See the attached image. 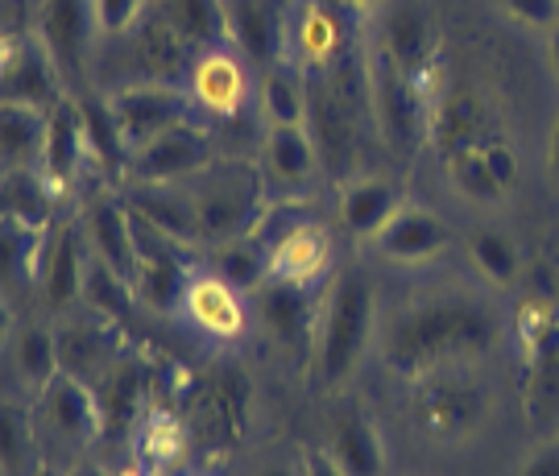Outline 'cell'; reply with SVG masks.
<instances>
[{
	"instance_id": "d4e9b609",
	"label": "cell",
	"mask_w": 559,
	"mask_h": 476,
	"mask_svg": "<svg viewBox=\"0 0 559 476\" xmlns=\"http://www.w3.org/2000/svg\"><path fill=\"white\" fill-rule=\"evenodd\" d=\"M378 50L399 62L406 75H419L436 62V25L419 0H390L378 21Z\"/></svg>"
},
{
	"instance_id": "7402d4cb",
	"label": "cell",
	"mask_w": 559,
	"mask_h": 476,
	"mask_svg": "<svg viewBox=\"0 0 559 476\" xmlns=\"http://www.w3.org/2000/svg\"><path fill=\"white\" fill-rule=\"evenodd\" d=\"M406 195H402V182L394 175H353V179L340 182L336 195V219L340 228L357 245H373L381 228L394 219Z\"/></svg>"
},
{
	"instance_id": "30bf717a",
	"label": "cell",
	"mask_w": 559,
	"mask_h": 476,
	"mask_svg": "<svg viewBox=\"0 0 559 476\" xmlns=\"http://www.w3.org/2000/svg\"><path fill=\"white\" fill-rule=\"evenodd\" d=\"M87 274H92V249L83 237V224L80 219H59L41 245L38 282H34L41 290V302L59 319L75 316L87 298Z\"/></svg>"
},
{
	"instance_id": "e0dca14e",
	"label": "cell",
	"mask_w": 559,
	"mask_h": 476,
	"mask_svg": "<svg viewBox=\"0 0 559 476\" xmlns=\"http://www.w3.org/2000/svg\"><path fill=\"white\" fill-rule=\"evenodd\" d=\"M452 245V228L443 224L431 207L423 203H402L394 219L373 237V253L390 265H402V270H419V265H431L440 261Z\"/></svg>"
},
{
	"instance_id": "3957f363",
	"label": "cell",
	"mask_w": 559,
	"mask_h": 476,
	"mask_svg": "<svg viewBox=\"0 0 559 476\" xmlns=\"http://www.w3.org/2000/svg\"><path fill=\"white\" fill-rule=\"evenodd\" d=\"M493 390L468 369H440L431 378L415 381V423L436 443H468L493 418Z\"/></svg>"
},
{
	"instance_id": "83f0119b",
	"label": "cell",
	"mask_w": 559,
	"mask_h": 476,
	"mask_svg": "<svg viewBox=\"0 0 559 476\" xmlns=\"http://www.w3.org/2000/svg\"><path fill=\"white\" fill-rule=\"evenodd\" d=\"M92 166L87 154V138H83L80 99L67 96L59 108H50V133H46V158H41V175L55 182V191L67 195L80 175Z\"/></svg>"
},
{
	"instance_id": "f6af8a7d",
	"label": "cell",
	"mask_w": 559,
	"mask_h": 476,
	"mask_svg": "<svg viewBox=\"0 0 559 476\" xmlns=\"http://www.w3.org/2000/svg\"><path fill=\"white\" fill-rule=\"evenodd\" d=\"M543 170H547V182L559 191V112L547 124V150H543Z\"/></svg>"
},
{
	"instance_id": "2e32d148",
	"label": "cell",
	"mask_w": 559,
	"mask_h": 476,
	"mask_svg": "<svg viewBox=\"0 0 559 476\" xmlns=\"http://www.w3.org/2000/svg\"><path fill=\"white\" fill-rule=\"evenodd\" d=\"M191 274H195L191 249L158 237L154 228H145L138 219V270H133V286H138L141 302L150 311H162V316L179 311L182 290H187Z\"/></svg>"
},
{
	"instance_id": "f546056e",
	"label": "cell",
	"mask_w": 559,
	"mask_h": 476,
	"mask_svg": "<svg viewBox=\"0 0 559 476\" xmlns=\"http://www.w3.org/2000/svg\"><path fill=\"white\" fill-rule=\"evenodd\" d=\"M4 224H17L25 233L46 237L59 224V191L41 170H4Z\"/></svg>"
},
{
	"instance_id": "f907efd6",
	"label": "cell",
	"mask_w": 559,
	"mask_h": 476,
	"mask_svg": "<svg viewBox=\"0 0 559 476\" xmlns=\"http://www.w3.org/2000/svg\"><path fill=\"white\" fill-rule=\"evenodd\" d=\"M547 62H551V71H556V80H559V25L547 34Z\"/></svg>"
},
{
	"instance_id": "d6986e66",
	"label": "cell",
	"mask_w": 559,
	"mask_h": 476,
	"mask_svg": "<svg viewBox=\"0 0 559 476\" xmlns=\"http://www.w3.org/2000/svg\"><path fill=\"white\" fill-rule=\"evenodd\" d=\"M80 224L92 258L108 265L112 274L133 282V270H138V216H133L129 199L92 195L87 207H83Z\"/></svg>"
},
{
	"instance_id": "603a6c76",
	"label": "cell",
	"mask_w": 559,
	"mask_h": 476,
	"mask_svg": "<svg viewBox=\"0 0 559 476\" xmlns=\"http://www.w3.org/2000/svg\"><path fill=\"white\" fill-rule=\"evenodd\" d=\"M448 182L464 203L498 207L514 187V154L493 138L485 145L456 150V154H448Z\"/></svg>"
},
{
	"instance_id": "7dc6e473",
	"label": "cell",
	"mask_w": 559,
	"mask_h": 476,
	"mask_svg": "<svg viewBox=\"0 0 559 476\" xmlns=\"http://www.w3.org/2000/svg\"><path fill=\"white\" fill-rule=\"evenodd\" d=\"M108 476H158V473H154V468H150V464L138 456V452H129V456L120 460V464H112V473H108Z\"/></svg>"
},
{
	"instance_id": "c3c4849f",
	"label": "cell",
	"mask_w": 559,
	"mask_h": 476,
	"mask_svg": "<svg viewBox=\"0 0 559 476\" xmlns=\"http://www.w3.org/2000/svg\"><path fill=\"white\" fill-rule=\"evenodd\" d=\"M253 476H302L299 460L290 464V460H265L261 468H253Z\"/></svg>"
},
{
	"instance_id": "681fc988",
	"label": "cell",
	"mask_w": 559,
	"mask_h": 476,
	"mask_svg": "<svg viewBox=\"0 0 559 476\" xmlns=\"http://www.w3.org/2000/svg\"><path fill=\"white\" fill-rule=\"evenodd\" d=\"M62 476H108V473H104L96 460H80V464H71Z\"/></svg>"
},
{
	"instance_id": "836d02e7",
	"label": "cell",
	"mask_w": 559,
	"mask_h": 476,
	"mask_svg": "<svg viewBox=\"0 0 559 476\" xmlns=\"http://www.w3.org/2000/svg\"><path fill=\"white\" fill-rule=\"evenodd\" d=\"M258 108L265 124H307L311 87L299 62H278V67L258 71Z\"/></svg>"
},
{
	"instance_id": "1f68e13d",
	"label": "cell",
	"mask_w": 559,
	"mask_h": 476,
	"mask_svg": "<svg viewBox=\"0 0 559 476\" xmlns=\"http://www.w3.org/2000/svg\"><path fill=\"white\" fill-rule=\"evenodd\" d=\"M96 394H100V410H104V431L117 436L124 427H133L150 406H145V394H150V373L145 365L133 357H120L100 381H96Z\"/></svg>"
},
{
	"instance_id": "d6a6232c",
	"label": "cell",
	"mask_w": 559,
	"mask_h": 476,
	"mask_svg": "<svg viewBox=\"0 0 559 476\" xmlns=\"http://www.w3.org/2000/svg\"><path fill=\"white\" fill-rule=\"evenodd\" d=\"M46 133H50V112L25 108V104H4L0 108V162H4V170H41Z\"/></svg>"
},
{
	"instance_id": "7a4b0ae2",
	"label": "cell",
	"mask_w": 559,
	"mask_h": 476,
	"mask_svg": "<svg viewBox=\"0 0 559 476\" xmlns=\"http://www.w3.org/2000/svg\"><path fill=\"white\" fill-rule=\"evenodd\" d=\"M381 295L365 270H340L320 295L311 365L328 394H340L360 373V365L378 348Z\"/></svg>"
},
{
	"instance_id": "44dd1931",
	"label": "cell",
	"mask_w": 559,
	"mask_h": 476,
	"mask_svg": "<svg viewBox=\"0 0 559 476\" xmlns=\"http://www.w3.org/2000/svg\"><path fill=\"white\" fill-rule=\"evenodd\" d=\"M261 170H265V182L274 191H282V195H302L323 170L320 145L311 138V129L307 124H265Z\"/></svg>"
},
{
	"instance_id": "4316f807",
	"label": "cell",
	"mask_w": 559,
	"mask_h": 476,
	"mask_svg": "<svg viewBox=\"0 0 559 476\" xmlns=\"http://www.w3.org/2000/svg\"><path fill=\"white\" fill-rule=\"evenodd\" d=\"M129 199L133 216L154 228L158 237L175 240L182 249H200L203 245V228H200V212H195V199L187 187H138Z\"/></svg>"
},
{
	"instance_id": "9a60e30c",
	"label": "cell",
	"mask_w": 559,
	"mask_h": 476,
	"mask_svg": "<svg viewBox=\"0 0 559 476\" xmlns=\"http://www.w3.org/2000/svg\"><path fill=\"white\" fill-rule=\"evenodd\" d=\"M38 418L50 436L67 439L71 448H96L108 431H104V410H100V394L92 381L75 378L62 369L59 378L50 381L38 397Z\"/></svg>"
},
{
	"instance_id": "e575fe53",
	"label": "cell",
	"mask_w": 559,
	"mask_h": 476,
	"mask_svg": "<svg viewBox=\"0 0 559 476\" xmlns=\"http://www.w3.org/2000/svg\"><path fill=\"white\" fill-rule=\"evenodd\" d=\"M9 365H13V378L38 397L62 373L55 328L50 323H21L13 344H9Z\"/></svg>"
},
{
	"instance_id": "6da1fadb",
	"label": "cell",
	"mask_w": 559,
	"mask_h": 476,
	"mask_svg": "<svg viewBox=\"0 0 559 476\" xmlns=\"http://www.w3.org/2000/svg\"><path fill=\"white\" fill-rule=\"evenodd\" d=\"M506 340L498 307L468 290H431L402 302L390 319H381L378 357L385 373L402 381H423L440 369L477 365L498 353Z\"/></svg>"
},
{
	"instance_id": "277c9868",
	"label": "cell",
	"mask_w": 559,
	"mask_h": 476,
	"mask_svg": "<svg viewBox=\"0 0 559 476\" xmlns=\"http://www.w3.org/2000/svg\"><path fill=\"white\" fill-rule=\"evenodd\" d=\"M265 170L249 162H224L212 166L203 179L187 182L200 212L203 245H221L233 237H258L261 233V195H265Z\"/></svg>"
},
{
	"instance_id": "ac0fdd59",
	"label": "cell",
	"mask_w": 559,
	"mask_h": 476,
	"mask_svg": "<svg viewBox=\"0 0 559 476\" xmlns=\"http://www.w3.org/2000/svg\"><path fill=\"white\" fill-rule=\"evenodd\" d=\"M249 298H253V319L265 328V336L274 340L278 348H286V353H311L316 319H320V302L311 298V290L270 278Z\"/></svg>"
},
{
	"instance_id": "8992f818",
	"label": "cell",
	"mask_w": 559,
	"mask_h": 476,
	"mask_svg": "<svg viewBox=\"0 0 559 476\" xmlns=\"http://www.w3.org/2000/svg\"><path fill=\"white\" fill-rule=\"evenodd\" d=\"M117 129L124 145H129V158L145 150L154 138L179 129L187 120H195V99L182 83H117L112 92H104Z\"/></svg>"
},
{
	"instance_id": "4dcf8cb0",
	"label": "cell",
	"mask_w": 559,
	"mask_h": 476,
	"mask_svg": "<svg viewBox=\"0 0 559 476\" xmlns=\"http://www.w3.org/2000/svg\"><path fill=\"white\" fill-rule=\"evenodd\" d=\"M485 104L477 96H468V92H456V87H448L436 104H431V117H427V141L443 150V158L448 154H456V150H468V145H485Z\"/></svg>"
},
{
	"instance_id": "ab89813d",
	"label": "cell",
	"mask_w": 559,
	"mask_h": 476,
	"mask_svg": "<svg viewBox=\"0 0 559 476\" xmlns=\"http://www.w3.org/2000/svg\"><path fill=\"white\" fill-rule=\"evenodd\" d=\"M514 340H519V353L531 365H539L556 353L559 344V307L551 298H522L519 311H514Z\"/></svg>"
},
{
	"instance_id": "b9f144b4",
	"label": "cell",
	"mask_w": 559,
	"mask_h": 476,
	"mask_svg": "<svg viewBox=\"0 0 559 476\" xmlns=\"http://www.w3.org/2000/svg\"><path fill=\"white\" fill-rule=\"evenodd\" d=\"M154 9V0H96V21H100V38L120 41L124 34H133L145 13Z\"/></svg>"
},
{
	"instance_id": "cb8c5ba5",
	"label": "cell",
	"mask_w": 559,
	"mask_h": 476,
	"mask_svg": "<svg viewBox=\"0 0 559 476\" xmlns=\"http://www.w3.org/2000/svg\"><path fill=\"white\" fill-rule=\"evenodd\" d=\"M55 336H59L62 369L83 381H92V385L124 357L112 323L100 316H80V311H75V316H62L59 323H55Z\"/></svg>"
},
{
	"instance_id": "8fae6325",
	"label": "cell",
	"mask_w": 559,
	"mask_h": 476,
	"mask_svg": "<svg viewBox=\"0 0 559 476\" xmlns=\"http://www.w3.org/2000/svg\"><path fill=\"white\" fill-rule=\"evenodd\" d=\"M253 62L245 59L240 50H233L228 41L221 46H203L191 59V71H187V92L195 99V108L207 112L216 120H237L249 99H253Z\"/></svg>"
},
{
	"instance_id": "f35d334b",
	"label": "cell",
	"mask_w": 559,
	"mask_h": 476,
	"mask_svg": "<svg viewBox=\"0 0 559 476\" xmlns=\"http://www.w3.org/2000/svg\"><path fill=\"white\" fill-rule=\"evenodd\" d=\"M212 270L224 282H233L240 295H253L258 286L270 282V253L261 237H233L212 245Z\"/></svg>"
},
{
	"instance_id": "4fadbf2b",
	"label": "cell",
	"mask_w": 559,
	"mask_h": 476,
	"mask_svg": "<svg viewBox=\"0 0 559 476\" xmlns=\"http://www.w3.org/2000/svg\"><path fill=\"white\" fill-rule=\"evenodd\" d=\"M179 316L200 336L216 340V344H237L253 323V307H249V295H240L233 282H224L212 265H203L187 278Z\"/></svg>"
},
{
	"instance_id": "d590c367",
	"label": "cell",
	"mask_w": 559,
	"mask_h": 476,
	"mask_svg": "<svg viewBox=\"0 0 559 476\" xmlns=\"http://www.w3.org/2000/svg\"><path fill=\"white\" fill-rule=\"evenodd\" d=\"M468 265L480 274L485 286H493V290H514L522 282V245L510 233H501V228H489V224H480L473 228V237H468Z\"/></svg>"
},
{
	"instance_id": "9c48e42d",
	"label": "cell",
	"mask_w": 559,
	"mask_h": 476,
	"mask_svg": "<svg viewBox=\"0 0 559 476\" xmlns=\"http://www.w3.org/2000/svg\"><path fill=\"white\" fill-rule=\"evenodd\" d=\"M71 96V87L62 80L55 55L41 46V38L29 34H9L0 50V99L4 104H25V108H59Z\"/></svg>"
},
{
	"instance_id": "f1b7e54d",
	"label": "cell",
	"mask_w": 559,
	"mask_h": 476,
	"mask_svg": "<svg viewBox=\"0 0 559 476\" xmlns=\"http://www.w3.org/2000/svg\"><path fill=\"white\" fill-rule=\"evenodd\" d=\"M133 452L158 476H175L191 460V427H187V418L179 410H170V406H150L138 423Z\"/></svg>"
},
{
	"instance_id": "74e56055",
	"label": "cell",
	"mask_w": 559,
	"mask_h": 476,
	"mask_svg": "<svg viewBox=\"0 0 559 476\" xmlns=\"http://www.w3.org/2000/svg\"><path fill=\"white\" fill-rule=\"evenodd\" d=\"M158 13L191 50L224 41V4L221 0H154Z\"/></svg>"
},
{
	"instance_id": "60d3db41",
	"label": "cell",
	"mask_w": 559,
	"mask_h": 476,
	"mask_svg": "<svg viewBox=\"0 0 559 476\" xmlns=\"http://www.w3.org/2000/svg\"><path fill=\"white\" fill-rule=\"evenodd\" d=\"M0 456H4V476H29L34 468V423L13 402H4L0 415Z\"/></svg>"
},
{
	"instance_id": "7c38bea8",
	"label": "cell",
	"mask_w": 559,
	"mask_h": 476,
	"mask_svg": "<svg viewBox=\"0 0 559 476\" xmlns=\"http://www.w3.org/2000/svg\"><path fill=\"white\" fill-rule=\"evenodd\" d=\"M270 253V278L290 282L302 290L328 286L336 274V245H332V228L320 219H290L282 224L274 237L265 240Z\"/></svg>"
},
{
	"instance_id": "ba28073f",
	"label": "cell",
	"mask_w": 559,
	"mask_h": 476,
	"mask_svg": "<svg viewBox=\"0 0 559 476\" xmlns=\"http://www.w3.org/2000/svg\"><path fill=\"white\" fill-rule=\"evenodd\" d=\"M216 166V145L200 120H187L179 129L154 138L145 150L129 158V175L138 187H187L203 179Z\"/></svg>"
},
{
	"instance_id": "5bb4252c",
	"label": "cell",
	"mask_w": 559,
	"mask_h": 476,
	"mask_svg": "<svg viewBox=\"0 0 559 476\" xmlns=\"http://www.w3.org/2000/svg\"><path fill=\"white\" fill-rule=\"evenodd\" d=\"M224 41L240 50L258 71L290 62V13L274 0H221Z\"/></svg>"
},
{
	"instance_id": "52a82bcc",
	"label": "cell",
	"mask_w": 559,
	"mask_h": 476,
	"mask_svg": "<svg viewBox=\"0 0 559 476\" xmlns=\"http://www.w3.org/2000/svg\"><path fill=\"white\" fill-rule=\"evenodd\" d=\"M29 29L55 55L62 80L75 96V87L92 75V62H96L104 41L100 21H96V0H38Z\"/></svg>"
},
{
	"instance_id": "5b68a950",
	"label": "cell",
	"mask_w": 559,
	"mask_h": 476,
	"mask_svg": "<svg viewBox=\"0 0 559 476\" xmlns=\"http://www.w3.org/2000/svg\"><path fill=\"white\" fill-rule=\"evenodd\" d=\"M365 87H369V120L381 133V141L394 154H415L427 141L431 104L415 92L411 75L390 55H381L378 46H373L365 55Z\"/></svg>"
},
{
	"instance_id": "816d5d0a",
	"label": "cell",
	"mask_w": 559,
	"mask_h": 476,
	"mask_svg": "<svg viewBox=\"0 0 559 476\" xmlns=\"http://www.w3.org/2000/svg\"><path fill=\"white\" fill-rule=\"evenodd\" d=\"M344 4H348V9H360V13H381L390 0H344Z\"/></svg>"
},
{
	"instance_id": "ee69618b",
	"label": "cell",
	"mask_w": 559,
	"mask_h": 476,
	"mask_svg": "<svg viewBox=\"0 0 559 476\" xmlns=\"http://www.w3.org/2000/svg\"><path fill=\"white\" fill-rule=\"evenodd\" d=\"M514 476H559V439H556V443H543V448H535V452L519 464V473H514Z\"/></svg>"
},
{
	"instance_id": "bcb514c9",
	"label": "cell",
	"mask_w": 559,
	"mask_h": 476,
	"mask_svg": "<svg viewBox=\"0 0 559 476\" xmlns=\"http://www.w3.org/2000/svg\"><path fill=\"white\" fill-rule=\"evenodd\" d=\"M299 468H302V476H344V468H340L336 460L328 456V452H302L299 456Z\"/></svg>"
},
{
	"instance_id": "8d00e7d4",
	"label": "cell",
	"mask_w": 559,
	"mask_h": 476,
	"mask_svg": "<svg viewBox=\"0 0 559 476\" xmlns=\"http://www.w3.org/2000/svg\"><path fill=\"white\" fill-rule=\"evenodd\" d=\"M75 99H80V120H83V138H87L92 166L104 170V175H129V145L120 138L108 99L104 96H75Z\"/></svg>"
},
{
	"instance_id": "484cf974",
	"label": "cell",
	"mask_w": 559,
	"mask_h": 476,
	"mask_svg": "<svg viewBox=\"0 0 559 476\" xmlns=\"http://www.w3.org/2000/svg\"><path fill=\"white\" fill-rule=\"evenodd\" d=\"M323 452L344 468V476H385V468H390L381 427L365 410H353V406L328 423Z\"/></svg>"
},
{
	"instance_id": "ffe728a7",
	"label": "cell",
	"mask_w": 559,
	"mask_h": 476,
	"mask_svg": "<svg viewBox=\"0 0 559 476\" xmlns=\"http://www.w3.org/2000/svg\"><path fill=\"white\" fill-rule=\"evenodd\" d=\"M348 59V34L332 4L299 0L290 9V62H299L307 75H328Z\"/></svg>"
},
{
	"instance_id": "7bdbcfd3",
	"label": "cell",
	"mask_w": 559,
	"mask_h": 476,
	"mask_svg": "<svg viewBox=\"0 0 559 476\" xmlns=\"http://www.w3.org/2000/svg\"><path fill=\"white\" fill-rule=\"evenodd\" d=\"M510 21H519L526 29L551 34L559 25V0H493Z\"/></svg>"
}]
</instances>
